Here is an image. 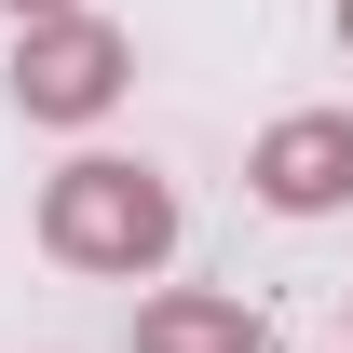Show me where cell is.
I'll list each match as a JSON object with an SVG mask.
<instances>
[{"label":"cell","instance_id":"obj_3","mask_svg":"<svg viewBox=\"0 0 353 353\" xmlns=\"http://www.w3.org/2000/svg\"><path fill=\"white\" fill-rule=\"evenodd\" d=\"M245 190H259L272 218H340L353 204V109H285L245 150Z\"/></svg>","mask_w":353,"mask_h":353},{"label":"cell","instance_id":"obj_5","mask_svg":"<svg viewBox=\"0 0 353 353\" xmlns=\"http://www.w3.org/2000/svg\"><path fill=\"white\" fill-rule=\"evenodd\" d=\"M14 14H28V28H54V14H82V0H14Z\"/></svg>","mask_w":353,"mask_h":353},{"label":"cell","instance_id":"obj_6","mask_svg":"<svg viewBox=\"0 0 353 353\" xmlns=\"http://www.w3.org/2000/svg\"><path fill=\"white\" fill-rule=\"evenodd\" d=\"M340 41H353V0H340Z\"/></svg>","mask_w":353,"mask_h":353},{"label":"cell","instance_id":"obj_1","mask_svg":"<svg viewBox=\"0 0 353 353\" xmlns=\"http://www.w3.org/2000/svg\"><path fill=\"white\" fill-rule=\"evenodd\" d=\"M41 259L95 272V285H136V272L176 259V190L123 150H82V163L41 176Z\"/></svg>","mask_w":353,"mask_h":353},{"label":"cell","instance_id":"obj_2","mask_svg":"<svg viewBox=\"0 0 353 353\" xmlns=\"http://www.w3.org/2000/svg\"><path fill=\"white\" fill-rule=\"evenodd\" d=\"M123 82H136V41L109 14H54V28L14 41V109H28V123H109Z\"/></svg>","mask_w":353,"mask_h":353},{"label":"cell","instance_id":"obj_4","mask_svg":"<svg viewBox=\"0 0 353 353\" xmlns=\"http://www.w3.org/2000/svg\"><path fill=\"white\" fill-rule=\"evenodd\" d=\"M136 353H272V326L218 285H163V299H136Z\"/></svg>","mask_w":353,"mask_h":353}]
</instances>
